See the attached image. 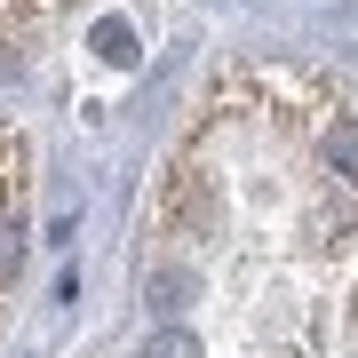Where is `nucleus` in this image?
<instances>
[{
    "label": "nucleus",
    "mask_w": 358,
    "mask_h": 358,
    "mask_svg": "<svg viewBox=\"0 0 358 358\" xmlns=\"http://www.w3.org/2000/svg\"><path fill=\"white\" fill-rule=\"evenodd\" d=\"M32 152L16 128H0V310H8L16 279H24V192H32Z\"/></svg>",
    "instance_id": "f257e3e1"
},
{
    "label": "nucleus",
    "mask_w": 358,
    "mask_h": 358,
    "mask_svg": "<svg viewBox=\"0 0 358 358\" xmlns=\"http://www.w3.org/2000/svg\"><path fill=\"white\" fill-rule=\"evenodd\" d=\"M136 358H207V343H199L192 327H159V334H152V343H143Z\"/></svg>",
    "instance_id": "f03ea898"
},
{
    "label": "nucleus",
    "mask_w": 358,
    "mask_h": 358,
    "mask_svg": "<svg viewBox=\"0 0 358 358\" xmlns=\"http://www.w3.org/2000/svg\"><path fill=\"white\" fill-rule=\"evenodd\" d=\"M103 56H112V64H128V56H136V48H128V24H103Z\"/></svg>",
    "instance_id": "7ed1b4c3"
}]
</instances>
